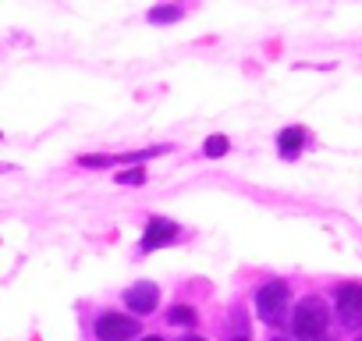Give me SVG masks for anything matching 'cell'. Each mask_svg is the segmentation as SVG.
Returning <instances> with one entry per match:
<instances>
[{"label":"cell","mask_w":362,"mask_h":341,"mask_svg":"<svg viewBox=\"0 0 362 341\" xmlns=\"http://www.w3.org/2000/svg\"><path fill=\"white\" fill-rule=\"evenodd\" d=\"M231 341H249V337H245V334H238V337H231Z\"/></svg>","instance_id":"4fadbf2b"},{"label":"cell","mask_w":362,"mask_h":341,"mask_svg":"<svg viewBox=\"0 0 362 341\" xmlns=\"http://www.w3.org/2000/svg\"><path fill=\"white\" fill-rule=\"evenodd\" d=\"M228 146H231V142H228V135H210V139H206V146H203V153H206L210 160H217V156H224V153H228Z\"/></svg>","instance_id":"9c48e42d"},{"label":"cell","mask_w":362,"mask_h":341,"mask_svg":"<svg viewBox=\"0 0 362 341\" xmlns=\"http://www.w3.org/2000/svg\"><path fill=\"white\" fill-rule=\"evenodd\" d=\"M288 302H291V291H288L284 281H267L256 291V309H259L263 323H281L284 313H288Z\"/></svg>","instance_id":"6da1fadb"},{"label":"cell","mask_w":362,"mask_h":341,"mask_svg":"<svg viewBox=\"0 0 362 341\" xmlns=\"http://www.w3.org/2000/svg\"><path fill=\"white\" fill-rule=\"evenodd\" d=\"M117 185H146V170H142V167L121 170V175H117Z\"/></svg>","instance_id":"8fae6325"},{"label":"cell","mask_w":362,"mask_h":341,"mask_svg":"<svg viewBox=\"0 0 362 341\" xmlns=\"http://www.w3.org/2000/svg\"><path fill=\"white\" fill-rule=\"evenodd\" d=\"M302 146H305V132H302V128H284V132L277 135V149H281L284 160H295V156L302 153Z\"/></svg>","instance_id":"52a82bcc"},{"label":"cell","mask_w":362,"mask_h":341,"mask_svg":"<svg viewBox=\"0 0 362 341\" xmlns=\"http://www.w3.org/2000/svg\"><path fill=\"white\" fill-rule=\"evenodd\" d=\"M124 306L132 309V313H153L156 306H160V291H156V284H149V281H139V284H132L128 291H124Z\"/></svg>","instance_id":"8992f818"},{"label":"cell","mask_w":362,"mask_h":341,"mask_svg":"<svg viewBox=\"0 0 362 341\" xmlns=\"http://www.w3.org/2000/svg\"><path fill=\"white\" fill-rule=\"evenodd\" d=\"M177 238V224L167 221V217H153L146 224V235H142V253H153V249H163Z\"/></svg>","instance_id":"5b68a950"},{"label":"cell","mask_w":362,"mask_h":341,"mask_svg":"<svg viewBox=\"0 0 362 341\" xmlns=\"http://www.w3.org/2000/svg\"><path fill=\"white\" fill-rule=\"evenodd\" d=\"M334 302H337V316L344 327H351V330L362 327V284H341Z\"/></svg>","instance_id":"277c9868"},{"label":"cell","mask_w":362,"mask_h":341,"mask_svg":"<svg viewBox=\"0 0 362 341\" xmlns=\"http://www.w3.org/2000/svg\"><path fill=\"white\" fill-rule=\"evenodd\" d=\"M181 341H203V337H181Z\"/></svg>","instance_id":"5bb4252c"},{"label":"cell","mask_w":362,"mask_h":341,"mask_svg":"<svg viewBox=\"0 0 362 341\" xmlns=\"http://www.w3.org/2000/svg\"><path fill=\"white\" fill-rule=\"evenodd\" d=\"M295 334L298 337H305V341H316L323 330H327V306H323V299H316V295H309V299H302L298 302V309H295Z\"/></svg>","instance_id":"7a4b0ae2"},{"label":"cell","mask_w":362,"mask_h":341,"mask_svg":"<svg viewBox=\"0 0 362 341\" xmlns=\"http://www.w3.org/2000/svg\"><path fill=\"white\" fill-rule=\"evenodd\" d=\"M167 323H177V327H192L196 323V309L192 306H174L167 313Z\"/></svg>","instance_id":"ba28073f"},{"label":"cell","mask_w":362,"mask_h":341,"mask_svg":"<svg viewBox=\"0 0 362 341\" xmlns=\"http://www.w3.org/2000/svg\"><path fill=\"white\" fill-rule=\"evenodd\" d=\"M142 341H163V337H156V334H146V337H142Z\"/></svg>","instance_id":"7c38bea8"},{"label":"cell","mask_w":362,"mask_h":341,"mask_svg":"<svg viewBox=\"0 0 362 341\" xmlns=\"http://www.w3.org/2000/svg\"><path fill=\"white\" fill-rule=\"evenodd\" d=\"M96 337L100 341H132V337H139V320H132L124 313H103L96 320Z\"/></svg>","instance_id":"3957f363"},{"label":"cell","mask_w":362,"mask_h":341,"mask_svg":"<svg viewBox=\"0 0 362 341\" xmlns=\"http://www.w3.org/2000/svg\"><path fill=\"white\" fill-rule=\"evenodd\" d=\"M0 170H8V167H0Z\"/></svg>","instance_id":"9a60e30c"},{"label":"cell","mask_w":362,"mask_h":341,"mask_svg":"<svg viewBox=\"0 0 362 341\" xmlns=\"http://www.w3.org/2000/svg\"><path fill=\"white\" fill-rule=\"evenodd\" d=\"M177 18H181V11H177V8H167V4L149 11V22H153V25H167V22H177Z\"/></svg>","instance_id":"30bf717a"}]
</instances>
